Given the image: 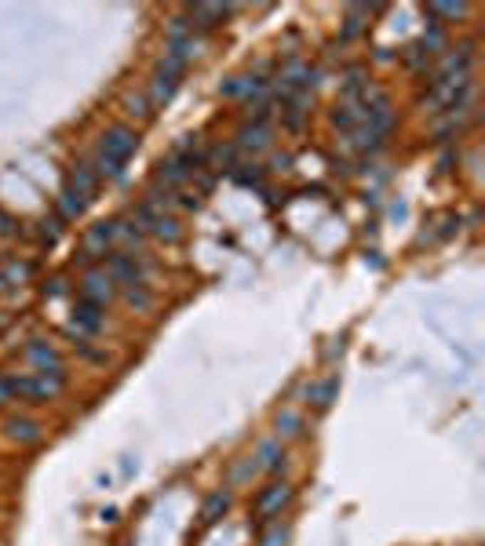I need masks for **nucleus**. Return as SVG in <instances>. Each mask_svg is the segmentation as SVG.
<instances>
[{"mask_svg":"<svg viewBox=\"0 0 485 546\" xmlns=\"http://www.w3.org/2000/svg\"><path fill=\"white\" fill-rule=\"evenodd\" d=\"M0 401H11V387H8V379H0Z\"/></svg>","mask_w":485,"mask_h":546,"instance_id":"nucleus-30","label":"nucleus"},{"mask_svg":"<svg viewBox=\"0 0 485 546\" xmlns=\"http://www.w3.org/2000/svg\"><path fill=\"white\" fill-rule=\"evenodd\" d=\"M29 273H33V266H29V263H15V266H8V280H26Z\"/></svg>","mask_w":485,"mask_h":546,"instance_id":"nucleus-23","label":"nucleus"},{"mask_svg":"<svg viewBox=\"0 0 485 546\" xmlns=\"http://www.w3.org/2000/svg\"><path fill=\"white\" fill-rule=\"evenodd\" d=\"M48 295H51V299H58V295H66V280H63V277H55V280H48Z\"/></svg>","mask_w":485,"mask_h":546,"instance_id":"nucleus-27","label":"nucleus"},{"mask_svg":"<svg viewBox=\"0 0 485 546\" xmlns=\"http://www.w3.org/2000/svg\"><path fill=\"white\" fill-rule=\"evenodd\" d=\"M41 226H44L41 237H44L48 244H55V241H58V219H48V222H41Z\"/></svg>","mask_w":485,"mask_h":546,"instance_id":"nucleus-24","label":"nucleus"},{"mask_svg":"<svg viewBox=\"0 0 485 546\" xmlns=\"http://www.w3.org/2000/svg\"><path fill=\"white\" fill-rule=\"evenodd\" d=\"M303 117H307V110H303V99H288V110H285V124L292 127V132H299Z\"/></svg>","mask_w":485,"mask_h":546,"instance_id":"nucleus-18","label":"nucleus"},{"mask_svg":"<svg viewBox=\"0 0 485 546\" xmlns=\"http://www.w3.org/2000/svg\"><path fill=\"white\" fill-rule=\"evenodd\" d=\"M106 273L113 277V280H125V284H142V270L135 266V259L132 255H110V266H106Z\"/></svg>","mask_w":485,"mask_h":546,"instance_id":"nucleus-7","label":"nucleus"},{"mask_svg":"<svg viewBox=\"0 0 485 546\" xmlns=\"http://www.w3.org/2000/svg\"><path fill=\"white\" fill-rule=\"evenodd\" d=\"M237 182L241 186H259V168L252 164V172H237Z\"/></svg>","mask_w":485,"mask_h":546,"instance_id":"nucleus-25","label":"nucleus"},{"mask_svg":"<svg viewBox=\"0 0 485 546\" xmlns=\"http://www.w3.org/2000/svg\"><path fill=\"white\" fill-rule=\"evenodd\" d=\"M361 117H365V113H361V106H358V103H343V106L336 110V117H332V120H336V127H343V132H354Z\"/></svg>","mask_w":485,"mask_h":546,"instance_id":"nucleus-16","label":"nucleus"},{"mask_svg":"<svg viewBox=\"0 0 485 546\" xmlns=\"http://www.w3.org/2000/svg\"><path fill=\"white\" fill-rule=\"evenodd\" d=\"M259 466H266V470H281V463H285V452H281V444L278 441H263L259 444Z\"/></svg>","mask_w":485,"mask_h":546,"instance_id":"nucleus-15","label":"nucleus"},{"mask_svg":"<svg viewBox=\"0 0 485 546\" xmlns=\"http://www.w3.org/2000/svg\"><path fill=\"white\" fill-rule=\"evenodd\" d=\"M103 306H95V303H77L73 306V325L80 328V332H99L103 328V313H99Z\"/></svg>","mask_w":485,"mask_h":546,"instance_id":"nucleus-8","label":"nucleus"},{"mask_svg":"<svg viewBox=\"0 0 485 546\" xmlns=\"http://www.w3.org/2000/svg\"><path fill=\"white\" fill-rule=\"evenodd\" d=\"M11 397H26V401H51L63 390V379H48V375H8Z\"/></svg>","mask_w":485,"mask_h":546,"instance_id":"nucleus-2","label":"nucleus"},{"mask_svg":"<svg viewBox=\"0 0 485 546\" xmlns=\"http://www.w3.org/2000/svg\"><path fill=\"white\" fill-rule=\"evenodd\" d=\"M0 233H15V222H11L4 211H0Z\"/></svg>","mask_w":485,"mask_h":546,"instance_id":"nucleus-28","label":"nucleus"},{"mask_svg":"<svg viewBox=\"0 0 485 546\" xmlns=\"http://www.w3.org/2000/svg\"><path fill=\"white\" fill-rule=\"evenodd\" d=\"M8 437L22 441V444H37L41 441V426L33 419H8Z\"/></svg>","mask_w":485,"mask_h":546,"instance_id":"nucleus-13","label":"nucleus"},{"mask_svg":"<svg viewBox=\"0 0 485 546\" xmlns=\"http://www.w3.org/2000/svg\"><path fill=\"white\" fill-rule=\"evenodd\" d=\"M113 233H117V226H113V222H95V226L88 230V237H84V251H88V255L103 251V248L113 241Z\"/></svg>","mask_w":485,"mask_h":546,"instance_id":"nucleus-11","label":"nucleus"},{"mask_svg":"<svg viewBox=\"0 0 485 546\" xmlns=\"http://www.w3.org/2000/svg\"><path fill=\"white\" fill-rule=\"evenodd\" d=\"M113 277L106 270H92V273H84V284H80V299L84 303H95V306H106L113 299Z\"/></svg>","mask_w":485,"mask_h":546,"instance_id":"nucleus-5","label":"nucleus"},{"mask_svg":"<svg viewBox=\"0 0 485 546\" xmlns=\"http://www.w3.org/2000/svg\"><path fill=\"white\" fill-rule=\"evenodd\" d=\"M427 11L445 15V19H464L467 15V4H427Z\"/></svg>","mask_w":485,"mask_h":546,"instance_id":"nucleus-20","label":"nucleus"},{"mask_svg":"<svg viewBox=\"0 0 485 546\" xmlns=\"http://www.w3.org/2000/svg\"><path fill=\"white\" fill-rule=\"evenodd\" d=\"M278 426H281V434H299V415L296 411H285V415H278Z\"/></svg>","mask_w":485,"mask_h":546,"instance_id":"nucleus-21","label":"nucleus"},{"mask_svg":"<svg viewBox=\"0 0 485 546\" xmlns=\"http://www.w3.org/2000/svg\"><path fill=\"white\" fill-rule=\"evenodd\" d=\"M183 70H187V62L183 58H175V55H168L161 66H157V77H154V88H150V99H154V106H165L172 95H175V88H179V77H183Z\"/></svg>","mask_w":485,"mask_h":546,"instance_id":"nucleus-3","label":"nucleus"},{"mask_svg":"<svg viewBox=\"0 0 485 546\" xmlns=\"http://www.w3.org/2000/svg\"><path fill=\"white\" fill-rule=\"evenodd\" d=\"M336 394H340V379H336V375H328L325 382L311 387V401H314V408H328L332 401H336Z\"/></svg>","mask_w":485,"mask_h":546,"instance_id":"nucleus-14","label":"nucleus"},{"mask_svg":"<svg viewBox=\"0 0 485 546\" xmlns=\"http://www.w3.org/2000/svg\"><path fill=\"white\" fill-rule=\"evenodd\" d=\"M241 146H266L263 120H256V127H241Z\"/></svg>","mask_w":485,"mask_h":546,"instance_id":"nucleus-17","label":"nucleus"},{"mask_svg":"<svg viewBox=\"0 0 485 546\" xmlns=\"http://www.w3.org/2000/svg\"><path fill=\"white\" fill-rule=\"evenodd\" d=\"M4 284H8V277H4V273H0V292H4Z\"/></svg>","mask_w":485,"mask_h":546,"instance_id":"nucleus-31","label":"nucleus"},{"mask_svg":"<svg viewBox=\"0 0 485 546\" xmlns=\"http://www.w3.org/2000/svg\"><path fill=\"white\" fill-rule=\"evenodd\" d=\"M26 357L33 361V368L41 372V375H51V379H63V357L55 353V346H48V342H29L26 346Z\"/></svg>","mask_w":485,"mask_h":546,"instance_id":"nucleus-6","label":"nucleus"},{"mask_svg":"<svg viewBox=\"0 0 485 546\" xmlns=\"http://www.w3.org/2000/svg\"><path fill=\"white\" fill-rule=\"evenodd\" d=\"M212 160H216V164H230V160H234V146H219V149H212Z\"/></svg>","mask_w":485,"mask_h":546,"instance_id":"nucleus-26","label":"nucleus"},{"mask_svg":"<svg viewBox=\"0 0 485 546\" xmlns=\"http://www.w3.org/2000/svg\"><path fill=\"white\" fill-rule=\"evenodd\" d=\"M128 303H135V306H150V292H146V288L142 284H128Z\"/></svg>","mask_w":485,"mask_h":546,"instance_id":"nucleus-22","label":"nucleus"},{"mask_svg":"<svg viewBox=\"0 0 485 546\" xmlns=\"http://www.w3.org/2000/svg\"><path fill=\"white\" fill-rule=\"evenodd\" d=\"M285 542H288V528L285 525H274V528L259 539V546H285Z\"/></svg>","mask_w":485,"mask_h":546,"instance_id":"nucleus-19","label":"nucleus"},{"mask_svg":"<svg viewBox=\"0 0 485 546\" xmlns=\"http://www.w3.org/2000/svg\"><path fill=\"white\" fill-rule=\"evenodd\" d=\"M128 110H132V113H139V117H146V113H150V110H142V99H128Z\"/></svg>","mask_w":485,"mask_h":546,"instance_id":"nucleus-29","label":"nucleus"},{"mask_svg":"<svg viewBox=\"0 0 485 546\" xmlns=\"http://www.w3.org/2000/svg\"><path fill=\"white\" fill-rule=\"evenodd\" d=\"M234 8H223V4H194L190 8V19H197L201 29H212V26H219L223 19H230Z\"/></svg>","mask_w":485,"mask_h":546,"instance_id":"nucleus-9","label":"nucleus"},{"mask_svg":"<svg viewBox=\"0 0 485 546\" xmlns=\"http://www.w3.org/2000/svg\"><path fill=\"white\" fill-rule=\"evenodd\" d=\"M139 149V132H132L128 124H117L103 135V146H99V172L110 175V179H120L125 164L132 160V153Z\"/></svg>","mask_w":485,"mask_h":546,"instance_id":"nucleus-1","label":"nucleus"},{"mask_svg":"<svg viewBox=\"0 0 485 546\" xmlns=\"http://www.w3.org/2000/svg\"><path fill=\"white\" fill-rule=\"evenodd\" d=\"M226 510H230V495H226V492H212V495L204 499V506H201V521H204V525H216Z\"/></svg>","mask_w":485,"mask_h":546,"instance_id":"nucleus-12","label":"nucleus"},{"mask_svg":"<svg viewBox=\"0 0 485 546\" xmlns=\"http://www.w3.org/2000/svg\"><path fill=\"white\" fill-rule=\"evenodd\" d=\"M288 499H292V488H288V485H270V488H263V492L256 495L252 513H256L259 521H266V518H274V513H281V510L288 506Z\"/></svg>","mask_w":485,"mask_h":546,"instance_id":"nucleus-4","label":"nucleus"},{"mask_svg":"<svg viewBox=\"0 0 485 546\" xmlns=\"http://www.w3.org/2000/svg\"><path fill=\"white\" fill-rule=\"evenodd\" d=\"M84 204H88V197L80 194V189L66 179V186H63V194H58V208H63V219H77L80 211H84Z\"/></svg>","mask_w":485,"mask_h":546,"instance_id":"nucleus-10","label":"nucleus"}]
</instances>
